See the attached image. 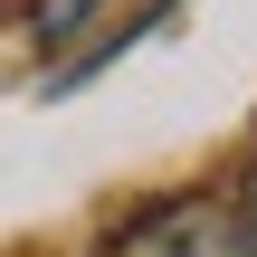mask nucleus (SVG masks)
Wrapping results in <instances>:
<instances>
[{
  "mask_svg": "<svg viewBox=\"0 0 257 257\" xmlns=\"http://www.w3.org/2000/svg\"><path fill=\"white\" fill-rule=\"evenodd\" d=\"M95 10H105V0H38V10H29V38H38V48H57V38H67L76 19H95Z\"/></svg>",
  "mask_w": 257,
  "mask_h": 257,
  "instance_id": "obj_2",
  "label": "nucleus"
},
{
  "mask_svg": "<svg viewBox=\"0 0 257 257\" xmlns=\"http://www.w3.org/2000/svg\"><path fill=\"white\" fill-rule=\"evenodd\" d=\"M105 257H238V229L219 200H172V210H143Z\"/></svg>",
  "mask_w": 257,
  "mask_h": 257,
  "instance_id": "obj_1",
  "label": "nucleus"
},
{
  "mask_svg": "<svg viewBox=\"0 0 257 257\" xmlns=\"http://www.w3.org/2000/svg\"><path fill=\"white\" fill-rule=\"evenodd\" d=\"M229 229H238V257H257V162H248V181H238V219Z\"/></svg>",
  "mask_w": 257,
  "mask_h": 257,
  "instance_id": "obj_3",
  "label": "nucleus"
}]
</instances>
